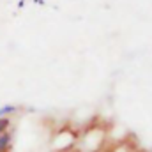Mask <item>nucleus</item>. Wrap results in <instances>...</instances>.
Masks as SVG:
<instances>
[{"label":"nucleus","mask_w":152,"mask_h":152,"mask_svg":"<svg viewBox=\"0 0 152 152\" xmlns=\"http://www.w3.org/2000/svg\"><path fill=\"white\" fill-rule=\"evenodd\" d=\"M12 145V134L11 131H5L0 134V152H7Z\"/></svg>","instance_id":"f257e3e1"},{"label":"nucleus","mask_w":152,"mask_h":152,"mask_svg":"<svg viewBox=\"0 0 152 152\" xmlns=\"http://www.w3.org/2000/svg\"><path fill=\"white\" fill-rule=\"evenodd\" d=\"M16 110H18V108H16V106H12V104H5V106H2V108H0V118L16 113Z\"/></svg>","instance_id":"f03ea898"},{"label":"nucleus","mask_w":152,"mask_h":152,"mask_svg":"<svg viewBox=\"0 0 152 152\" xmlns=\"http://www.w3.org/2000/svg\"><path fill=\"white\" fill-rule=\"evenodd\" d=\"M9 127H11V118H9V117L0 118V134L5 133V131H9Z\"/></svg>","instance_id":"7ed1b4c3"},{"label":"nucleus","mask_w":152,"mask_h":152,"mask_svg":"<svg viewBox=\"0 0 152 152\" xmlns=\"http://www.w3.org/2000/svg\"><path fill=\"white\" fill-rule=\"evenodd\" d=\"M36 2H39V4H42V0H36Z\"/></svg>","instance_id":"20e7f679"}]
</instances>
